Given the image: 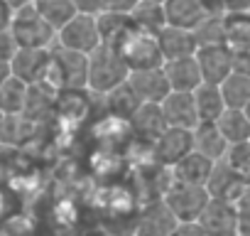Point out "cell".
<instances>
[{
	"instance_id": "1",
	"label": "cell",
	"mask_w": 250,
	"mask_h": 236,
	"mask_svg": "<svg viewBox=\"0 0 250 236\" xmlns=\"http://www.w3.org/2000/svg\"><path fill=\"white\" fill-rule=\"evenodd\" d=\"M115 47V52L123 57V62L128 64L130 71L138 69H152V67H162L165 57L160 49V37L152 30H145L140 25H135L133 20L125 27L113 42H108Z\"/></svg>"
},
{
	"instance_id": "2",
	"label": "cell",
	"mask_w": 250,
	"mask_h": 236,
	"mask_svg": "<svg viewBox=\"0 0 250 236\" xmlns=\"http://www.w3.org/2000/svg\"><path fill=\"white\" fill-rule=\"evenodd\" d=\"M128 74H130V69H128V64L123 62V57L115 52V47L103 42L88 54V81H86V89L91 94L105 96L115 86L128 81Z\"/></svg>"
},
{
	"instance_id": "3",
	"label": "cell",
	"mask_w": 250,
	"mask_h": 236,
	"mask_svg": "<svg viewBox=\"0 0 250 236\" xmlns=\"http://www.w3.org/2000/svg\"><path fill=\"white\" fill-rule=\"evenodd\" d=\"M86 81H88V54L54 45L44 84H49L59 94V91L86 89Z\"/></svg>"
},
{
	"instance_id": "4",
	"label": "cell",
	"mask_w": 250,
	"mask_h": 236,
	"mask_svg": "<svg viewBox=\"0 0 250 236\" xmlns=\"http://www.w3.org/2000/svg\"><path fill=\"white\" fill-rule=\"evenodd\" d=\"M10 32L18 42V47H54L57 45V30L42 18L37 5H25L13 13Z\"/></svg>"
},
{
	"instance_id": "5",
	"label": "cell",
	"mask_w": 250,
	"mask_h": 236,
	"mask_svg": "<svg viewBox=\"0 0 250 236\" xmlns=\"http://www.w3.org/2000/svg\"><path fill=\"white\" fill-rule=\"evenodd\" d=\"M165 204L179 219V224H196L201 212L206 209L211 194L204 185H187V182H169L165 192Z\"/></svg>"
},
{
	"instance_id": "6",
	"label": "cell",
	"mask_w": 250,
	"mask_h": 236,
	"mask_svg": "<svg viewBox=\"0 0 250 236\" xmlns=\"http://www.w3.org/2000/svg\"><path fill=\"white\" fill-rule=\"evenodd\" d=\"M57 45L81 54H91L98 45H103L96 15L76 13L62 30H57Z\"/></svg>"
},
{
	"instance_id": "7",
	"label": "cell",
	"mask_w": 250,
	"mask_h": 236,
	"mask_svg": "<svg viewBox=\"0 0 250 236\" xmlns=\"http://www.w3.org/2000/svg\"><path fill=\"white\" fill-rule=\"evenodd\" d=\"M179 226V219L172 214V209L165 204L162 197L143 207L138 214V221L133 226V236H172Z\"/></svg>"
},
{
	"instance_id": "8",
	"label": "cell",
	"mask_w": 250,
	"mask_h": 236,
	"mask_svg": "<svg viewBox=\"0 0 250 236\" xmlns=\"http://www.w3.org/2000/svg\"><path fill=\"white\" fill-rule=\"evenodd\" d=\"M49 59H52V47H20L15 57L10 59V71L13 76L22 79L25 84H40L47 79L49 71Z\"/></svg>"
},
{
	"instance_id": "9",
	"label": "cell",
	"mask_w": 250,
	"mask_h": 236,
	"mask_svg": "<svg viewBox=\"0 0 250 236\" xmlns=\"http://www.w3.org/2000/svg\"><path fill=\"white\" fill-rule=\"evenodd\" d=\"M128 128L135 141L152 148V143L167 131V118L162 113V106L160 103H140L135 108V113L128 118Z\"/></svg>"
},
{
	"instance_id": "10",
	"label": "cell",
	"mask_w": 250,
	"mask_h": 236,
	"mask_svg": "<svg viewBox=\"0 0 250 236\" xmlns=\"http://www.w3.org/2000/svg\"><path fill=\"white\" fill-rule=\"evenodd\" d=\"M152 160H157L165 167L177 165L184 155H189L194 150V136L189 128H174L167 126V131L152 143Z\"/></svg>"
},
{
	"instance_id": "11",
	"label": "cell",
	"mask_w": 250,
	"mask_h": 236,
	"mask_svg": "<svg viewBox=\"0 0 250 236\" xmlns=\"http://www.w3.org/2000/svg\"><path fill=\"white\" fill-rule=\"evenodd\" d=\"M208 236H238V212L228 199L211 197L196 221Z\"/></svg>"
},
{
	"instance_id": "12",
	"label": "cell",
	"mask_w": 250,
	"mask_h": 236,
	"mask_svg": "<svg viewBox=\"0 0 250 236\" xmlns=\"http://www.w3.org/2000/svg\"><path fill=\"white\" fill-rule=\"evenodd\" d=\"M196 62H199V69L206 84H221L233 71V52L226 42L199 45Z\"/></svg>"
},
{
	"instance_id": "13",
	"label": "cell",
	"mask_w": 250,
	"mask_h": 236,
	"mask_svg": "<svg viewBox=\"0 0 250 236\" xmlns=\"http://www.w3.org/2000/svg\"><path fill=\"white\" fill-rule=\"evenodd\" d=\"M128 84H130V89L138 94V98L143 103H162L169 96V91H172L162 67L130 71L128 74Z\"/></svg>"
},
{
	"instance_id": "14",
	"label": "cell",
	"mask_w": 250,
	"mask_h": 236,
	"mask_svg": "<svg viewBox=\"0 0 250 236\" xmlns=\"http://www.w3.org/2000/svg\"><path fill=\"white\" fill-rule=\"evenodd\" d=\"M160 106L167 118V126L189 128V131L196 128L199 113H196V103H194V91H169V96Z\"/></svg>"
},
{
	"instance_id": "15",
	"label": "cell",
	"mask_w": 250,
	"mask_h": 236,
	"mask_svg": "<svg viewBox=\"0 0 250 236\" xmlns=\"http://www.w3.org/2000/svg\"><path fill=\"white\" fill-rule=\"evenodd\" d=\"M248 187V180L245 175L235 172L230 165H226L223 160H218L211 170V177L206 182V189L211 197H218V199H228V202H235Z\"/></svg>"
},
{
	"instance_id": "16",
	"label": "cell",
	"mask_w": 250,
	"mask_h": 236,
	"mask_svg": "<svg viewBox=\"0 0 250 236\" xmlns=\"http://www.w3.org/2000/svg\"><path fill=\"white\" fill-rule=\"evenodd\" d=\"M162 69L167 74V81H169L172 91H196L204 84V76H201L196 54H191V57H177V59H165Z\"/></svg>"
},
{
	"instance_id": "17",
	"label": "cell",
	"mask_w": 250,
	"mask_h": 236,
	"mask_svg": "<svg viewBox=\"0 0 250 236\" xmlns=\"http://www.w3.org/2000/svg\"><path fill=\"white\" fill-rule=\"evenodd\" d=\"M165 18H167V25H174V27H187V30H194L204 18L213 15L204 0H165Z\"/></svg>"
},
{
	"instance_id": "18",
	"label": "cell",
	"mask_w": 250,
	"mask_h": 236,
	"mask_svg": "<svg viewBox=\"0 0 250 236\" xmlns=\"http://www.w3.org/2000/svg\"><path fill=\"white\" fill-rule=\"evenodd\" d=\"M160 49L165 59H177V57H191L199 49V40L194 35V30L187 27H174V25H165L160 32Z\"/></svg>"
},
{
	"instance_id": "19",
	"label": "cell",
	"mask_w": 250,
	"mask_h": 236,
	"mask_svg": "<svg viewBox=\"0 0 250 236\" xmlns=\"http://www.w3.org/2000/svg\"><path fill=\"white\" fill-rule=\"evenodd\" d=\"M213 165H216V160H211V158L201 155L199 150H191V153H189V155H184L177 165H172V167H169V172H172V180H174V182L204 185V187H206V182H208V177H211Z\"/></svg>"
},
{
	"instance_id": "20",
	"label": "cell",
	"mask_w": 250,
	"mask_h": 236,
	"mask_svg": "<svg viewBox=\"0 0 250 236\" xmlns=\"http://www.w3.org/2000/svg\"><path fill=\"white\" fill-rule=\"evenodd\" d=\"M194 136V150H199L201 155L211 158V160H223L226 150H228V141L221 133L216 121H199L196 128L191 131Z\"/></svg>"
},
{
	"instance_id": "21",
	"label": "cell",
	"mask_w": 250,
	"mask_h": 236,
	"mask_svg": "<svg viewBox=\"0 0 250 236\" xmlns=\"http://www.w3.org/2000/svg\"><path fill=\"white\" fill-rule=\"evenodd\" d=\"M194 103H196L199 121H218L223 111L228 108L221 94V84H206V81L194 91Z\"/></svg>"
},
{
	"instance_id": "22",
	"label": "cell",
	"mask_w": 250,
	"mask_h": 236,
	"mask_svg": "<svg viewBox=\"0 0 250 236\" xmlns=\"http://www.w3.org/2000/svg\"><path fill=\"white\" fill-rule=\"evenodd\" d=\"M27 94H30V84H25L22 79L10 74L0 84V113L3 116H22L25 103H27Z\"/></svg>"
},
{
	"instance_id": "23",
	"label": "cell",
	"mask_w": 250,
	"mask_h": 236,
	"mask_svg": "<svg viewBox=\"0 0 250 236\" xmlns=\"http://www.w3.org/2000/svg\"><path fill=\"white\" fill-rule=\"evenodd\" d=\"M223 42L230 49H250V13H223Z\"/></svg>"
},
{
	"instance_id": "24",
	"label": "cell",
	"mask_w": 250,
	"mask_h": 236,
	"mask_svg": "<svg viewBox=\"0 0 250 236\" xmlns=\"http://www.w3.org/2000/svg\"><path fill=\"white\" fill-rule=\"evenodd\" d=\"M105 101V108H108V116H115V118H123V121H128V118L135 113V108L143 103L138 98V94L130 89V84L125 81L120 86H115L113 91H108L103 96Z\"/></svg>"
},
{
	"instance_id": "25",
	"label": "cell",
	"mask_w": 250,
	"mask_h": 236,
	"mask_svg": "<svg viewBox=\"0 0 250 236\" xmlns=\"http://www.w3.org/2000/svg\"><path fill=\"white\" fill-rule=\"evenodd\" d=\"M216 123H218L221 133L226 136L228 145L250 141V118L243 108H226Z\"/></svg>"
},
{
	"instance_id": "26",
	"label": "cell",
	"mask_w": 250,
	"mask_h": 236,
	"mask_svg": "<svg viewBox=\"0 0 250 236\" xmlns=\"http://www.w3.org/2000/svg\"><path fill=\"white\" fill-rule=\"evenodd\" d=\"M221 94L228 108H245L250 103V76L240 71H230L221 81Z\"/></svg>"
},
{
	"instance_id": "27",
	"label": "cell",
	"mask_w": 250,
	"mask_h": 236,
	"mask_svg": "<svg viewBox=\"0 0 250 236\" xmlns=\"http://www.w3.org/2000/svg\"><path fill=\"white\" fill-rule=\"evenodd\" d=\"M37 10L42 13V18L54 27V30H62L79 10L74 5V0H35Z\"/></svg>"
},
{
	"instance_id": "28",
	"label": "cell",
	"mask_w": 250,
	"mask_h": 236,
	"mask_svg": "<svg viewBox=\"0 0 250 236\" xmlns=\"http://www.w3.org/2000/svg\"><path fill=\"white\" fill-rule=\"evenodd\" d=\"M130 20L145 30H152V32H160L165 25H167V18H165V5L162 3H155V0H140L138 8L130 13Z\"/></svg>"
},
{
	"instance_id": "29",
	"label": "cell",
	"mask_w": 250,
	"mask_h": 236,
	"mask_svg": "<svg viewBox=\"0 0 250 236\" xmlns=\"http://www.w3.org/2000/svg\"><path fill=\"white\" fill-rule=\"evenodd\" d=\"M98 20V30H101V40L103 42H113L125 27L130 23V15H123V13H110V10H101L96 15Z\"/></svg>"
},
{
	"instance_id": "30",
	"label": "cell",
	"mask_w": 250,
	"mask_h": 236,
	"mask_svg": "<svg viewBox=\"0 0 250 236\" xmlns=\"http://www.w3.org/2000/svg\"><path fill=\"white\" fill-rule=\"evenodd\" d=\"M223 163L230 165L235 172H240V175L248 177V175H250V141L228 145V150H226V155H223Z\"/></svg>"
},
{
	"instance_id": "31",
	"label": "cell",
	"mask_w": 250,
	"mask_h": 236,
	"mask_svg": "<svg viewBox=\"0 0 250 236\" xmlns=\"http://www.w3.org/2000/svg\"><path fill=\"white\" fill-rule=\"evenodd\" d=\"M238 212V234H250V187L233 202Z\"/></svg>"
},
{
	"instance_id": "32",
	"label": "cell",
	"mask_w": 250,
	"mask_h": 236,
	"mask_svg": "<svg viewBox=\"0 0 250 236\" xmlns=\"http://www.w3.org/2000/svg\"><path fill=\"white\" fill-rule=\"evenodd\" d=\"M18 49H20V47H18V42H15V37H13L10 27H8V30H0V59L10 62V59L15 57V52H18Z\"/></svg>"
},
{
	"instance_id": "33",
	"label": "cell",
	"mask_w": 250,
	"mask_h": 236,
	"mask_svg": "<svg viewBox=\"0 0 250 236\" xmlns=\"http://www.w3.org/2000/svg\"><path fill=\"white\" fill-rule=\"evenodd\" d=\"M138 3H140V0H103V10L130 15V13L138 8Z\"/></svg>"
},
{
	"instance_id": "34",
	"label": "cell",
	"mask_w": 250,
	"mask_h": 236,
	"mask_svg": "<svg viewBox=\"0 0 250 236\" xmlns=\"http://www.w3.org/2000/svg\"><path fill=\"white\" fill-rule=\"evenodd\" d=\"M233 52V71L250 76V49H230Z\"/></svg>"
},
{
	"instance_id": "35",
	"label": "cell",
	"mask_w": 250,
	"mask_h": 236,
	"mask_svg": "<svg viewBox=\"0 0 250 236\" xmlns=\"http://www.w3.org/2000/svg\"><path fill=\"white\" fill-rule=\"evenodd\" d=\"M74 5L79 13H86V15H98L103 10V0H74Z\"/></svg>"
},
{
	"instance_id": "36",
	"label": "cell",
	"mask_w": 250,
	"mask_h": 236,
	"mask_svg": "<svg viewBox=\"0 0 250 236\" xmlns=\"http://www.w3.org/2000/svg\"><path fill=\"white\" fill-rule=\"evenodd\" d=\"M223 13H248L250 0H221Z\"/></svg>"
},
{
	"instance_id": "37",
	"label": "cell",
	"mask_w": 250,
	"mask_h": 236,
	"mask_svg": "<svg viewBox=\"0 0 250 236\" xmlns=\"http://www.w3.org/2000/svg\"><path fill=\"white\" fill-rule=\"evenodd\" d=\"M13 5L8 3V0H0V30H8L10 23H13Z\"/></svg>"
},
{
	"instance_id": "38",
	"label": "cell",
	"mask_w": 250,
	"mask_h": 236,
	"mask_svg": "<svg viewBox=\"0 0 250 236\" xmlns=\"http://www.w3.org/2000/svg\"><path fill=\"white\" fill-rule=\"evenodd\" d=\"M172 236H208V234H206L199 224H179Z\"/></svg>"
},
{
	"instance_id": "39",
	"label": "cell",
	"mask_w": 250,
	"mask_h": 236,
	"mask_svg": "<svg viewBox=\"0 0 250 236\" xmlns=\"http://www.w3.org/2000/svg\"><path fill=\"white\" fill-rule=\"evenodd\" d=\"M13 71H10V62H5V59H0V84H3L8 76H10Z\"/></svg>"
},
{
	"instance_id": "40",
	"label": "cell",
	"mask_w": 250,
	"mask_h": 236,
	"mask_svg": "<svg viewBox=\"0 0 250 236\" xmlns=\"http://www.w3.org/2000/svg\"><path fill=\"white\" fill-rule=\"evenodd\" d=\"M8 3L13 5V10H18V8H25V5H32L35 0H8Z\"/></svg>"
},
{
	"instance_id": "41",
	"label": "cell",
	"mask_w": 250,
	"mask_h": 236,
	"mask_svg": "<svg viewBox=\"0 0 250 236\" xmlns=\"http://www.w3.org/2000/svg\"><path fill=\"white\" fill-rule=\"evenodd\" d=\"M3 131H5V116L0 113V143H3Z\"/></svg>"
},
{
	"instance_id": "42",
	"label": "cell",
	"mask_w": 250,
	"mask_h": 236,
	"mask_svg": "<svg viewBox=\"0 0 250 236\" xmlns=\"http://www.w3.org/2000/svg\"><path fill=\"white\" fill-rule=\"evenodd\" d=\"M243 111H245V113H248V118H250V103H248V106H245Z\"/></svg>"
},
{
	"instance_id": "43",
	"label": "cell",
	"mask_w": 250,
	"mask_h": 236,
	"mask_svg": "<svg viewBox=\"0 0 250 236\" xmlns=\"http://www.w3.org/2000/svg\"><path fill=\"white\" fill-rule=\"evenodd\" d=\"M91 236H108V234H91Z\"/></svg>"
},
{
	"instance_id": "44",
	"label": "cell",
	"mask_w": 250,
	"mask_h": 236,
	"mask_svg": "<svg viewBox=\"0 0 250 236\" xmlns=\"http://www.w3.org/2000/svg\"><path fill=\"white\" fill-rule=\"evenodd\" d=\"M238 236H250V234H238Z\"/></svg>"
},
{
	"instance_id": "45",
	"label": "cell",
	"mask_w": 250,
	"mask_h": 236,
	"mask_svg": "<svg viewBox=\"0 0 250 236\" xmlns=\"http://www.w3.org/2000/svg\"><path fill=\"white\" fill-rule=\"evenodd\" d=\"M155 3H165V0H155Z\"/></svg>"
},
{
	"instance_id": "46",
	"label": "cell",
	"mask_w": 250,
	"mask_h": 236,
	"mask_svg": "<svg viewBox=\"0 0 250 236\" xmlns=\"http://www.w3.org/2000/svg\"><path fill=\"white\" fill-rule=\"evenodd\" d=\"M248 13H250V8H248Z\"/></svg>"
}]
</instances>
